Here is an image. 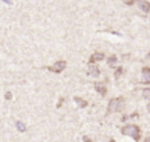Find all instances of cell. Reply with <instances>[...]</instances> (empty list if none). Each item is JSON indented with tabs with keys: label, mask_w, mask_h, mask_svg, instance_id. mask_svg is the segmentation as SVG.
I'll use <instances>...</instances> for the list:
<instances>
[{
	"label": "cell",
	"mask_w": 150,
	"mask_h": 142,
	"mask_svg": "<svg viewBox=\"0 0 150 142\" xmlns=\"http://www.w3.org/2000/svg\"><path fill=\"white\" fill-rule=\"evenodd\" d=\"M121 133L124 136H129V137L134 138L136 141L140 140V136H141V132H140V128L137 125H127L121 129Z\"/></svg>",
	"instance_id": "cell-1"
},
{
	"label": "cell",
	"mask_w": 150,
	"mask_h": 142,
	"mask_svg": "<svg viewBox=\"0 0 150 142\" xmlns=\"http://www.w3.org/2000/svg\"><path fill=\"white\" fill-rule=\"evenodd\" d=\"M16 126H17L18 132H21V133H24V132H25V130H26V126H25V125H24V124H23V122H21V121H18Z\"/></svg>",
	"instance_id": "cell-9"
},
{
	"label": "cell",
	"mask_w": 150,
	"mask_h": 142,
	"mask_svg": "<svg viewBox=\"0 0 150 142\" xmlns=\"http://www.w3.org/2000/svg\"><path fill=\"white\" fill-rule=\"evenodd\" d=\"M65 69H66V62L65 61H58V62H55L52 67H49V70L53 71V72H61V71L65 70Z\"/></svg>",
	"instance_id": "cell-3"
},
{
	"label": "cell",
	"mask_w": 150,
	"mask_h": 142,
	"mask_svg": "<svg viewBox=\"0 0 150 142\" xmlns=\"http://www.w3.org/2000/svg\"><path fill=\"white\" fill-rule=\"evenodd\" d=\"M116 61H117V58L115 57V55H112V57L108 58V65H109V66H113L115 63H116Z\"/></svg>",
	"instance_id": "cell-11"
},
{
	"label": "cell",
	"mask_w": 150,
	"mask_h": 142,
	"mask_svg": "<svg viewBox=\"0 0 150 142\" xmlns=\"http://www.w3.org/2000/svg\"><path fill=\"white\" fill-rule=\"evenodd\" d=\"M122 107H124V99L122 97H115L112 99L111 101H109L108 104V112H119L122 109Z\"/></svg>",
	"instance_id": "cell-2"
},
{
	"label": "cell",
	"mask_w": 150,
	"mask_h": 142,
	"mask_svg": "<svg viewBox=\"0 0 150 142\" xmlns=\"http://www.w3.org/2000/svg\"><path fill=\"white\" fill-rule=\"evenodd\" d=\"M145 142H150V137H148V138H146V140H145Z\"/></svg>",
	"instance_id": "cell-16"
},
{
	"label": "cell",
	"mask_w": 150,
	"mask_h": 142,
	"mask_svg": "<svg viewBox=\"0 0 150 142\" xmlns=\"http://www.w3.org/2000/svg\"><path fill=\"white\" fill-rule=\"evenodd\" d=\"M142 74H144L142 83H150V69L149 67H145L142 70Z\"/></svg>",
	"instance_id": "cell-8"
},
{
	"label": "cell",
	"mask_w": 150,
	"mask_h": 142,
	"mask_svg": "<svg viewBox=\"0 0 150 142\" xmlns=\"http://www.w3.org/2000/svg\"><path fill=\"white\" fill-rule=\"evenodd\" d=\"M138 8H140L142 12L149 13L150 12V3L146 1V0H140V1H138Z\"/></svg>",
	"instance_id": "cell-4"
},
{
	"label": "cell",
	"mask_w": 150,
	"mask_h": 142,
	"mask_svg": "<svg viewBox=\"0 0 150 142\" xmlns=\"http://www.w3.org/2000/svg\"><path fill=\"white\" fill-rule=\"evenodd\" d=\"M109 142H115V141H113V140H111V141H109Z\"/></svg>",
	"instance_id": "cell-18"
},
{
	"label": "cell",
	"mask_w": 150,
	"mask_h": 142,
	"mask_svg": "<svg viewBox=\"0 0 150 142\" xmlns=\"http://www.w3.org/2000/svg\"><path fill=\"white\" fill-rule=\"evenodd\" d=\"M88 75H91V76H93V78L99 76V75H100V69L95 65H90L88 66Z\"/></svg>",
	"instance_id": "cell-5"
},
{
	"label": "cell",
	"mask_w": 150,
	"mask_h": 142,
	"mask_svg": "<svg viewBox=\"0 0 150 142\" xmlns=\"http://www.w3.org/2000/svg\"><path fill=\"white\" fill-rule=\"evenodd\" d=\"M134 1H136V0H124V3H125V4H128V5H132Z\"/></svg>",
	"instance_id": "cell-13"
},
{
	"label": "cell",
	"mask_w": 150,
	"mask_h": 142,
	"mask_svg": "<svg viewBox=\"0 0 150 142\" xmlns=\"http://www.w3.org/2000/svg\"><path fill=\"white\" fill-rule=\"evenodd\" d=\"M75 101H78V104H79L80 107H86V105H87V103H86V100H83V99L75 97Z\"/></svg>",
	"instance_id": "cell-12"
},
{
	"label": "cell",
	"mask_w": 150,
	"mask_h": 142,
	"mask_svg": "<svg viewBox=\"0 0 150 142\" xmlns=\"http://www.w3.org/2000/svg\"><path fill=\"white\" fill-rule=\"evenodd\" d=\"M83 140H84V142H92V141H90V138H88V137H84Z\"/></svg>",
	"instance_id": "cell-15"
},
{
	"label": "cell",
	"mask_w": 150,
	"mask_h": 142,
	"mask_svg": "<svg viewBox=\"0 0 150 142\" xmlns=\"http://www.w3.org/2000/svg\"><path fill=\"white\" fill-rule=\"evenodd\" d=\"M104 59V54L103 53H93L92 55H91V63L92 62H98V61H103Z\"/></svg>",
	"instance_id": "cell-6"
},
{
	"label": "cell",
	"mask_w": 150,
	"mask_h": 142,
	"mask_svg": "<svg viewBox=\"0 0 150 142\" xmlns=\"http://www.w3.org/2000/svg\"><path fill=\"white\" fill-rule=\"evenodd\" d=\"M142 95H144V97H145L146 100L150 101V88H145V90L142 91Z\"/></svg>",
	"instance_id": "cell-10"
},
{
	"label": "cell",
	"mask_w": 150,
	"mask_h": 142,
	"mask_svg": "<svg viewBox=\"0 0 150 142\" xmlns=\"http://www.w3.org/2000/svg\"><path fill=\"white\" fill-rule=\"evenodd\" d=\"M95 88H96V91H98V92L100 93L101 96H104V95L107 93V88H105V85L101 84V83H96V84H95Z\"/></svg>",
	"instance_id": "cell-7"
},
{
	"label": "cell",
	"mask_w": 150,
	"mask_h": 142,
	"mask_svg": "<svg viewBox=\"0 0 150 142\" xmlns=\"http://www.w3.org/2000/svg\"><path fill=\"white\" fill-rule=\"evenodd\" d=\"M148 111L150 112V104H149V105H148Z\"/></svg>",
	"instance_id": "cell-17"
},
{
	"label": "cell",
	"mask_w": 150,
	"mask_h": 142,
	"mask_svg": "<svg viewBox=\"0 0 150 142\" xmlns=\"http://www.w3.org/2000/svg\"><path fill=\"white\" fill-rule=\"evenodd\" d=\"M121 71H122V70H121V69H119V70H117V72H116V76H119V75H120V74H121Z\"/></svg>",
	"instance_id": "cell-14"
}]
</instances>
